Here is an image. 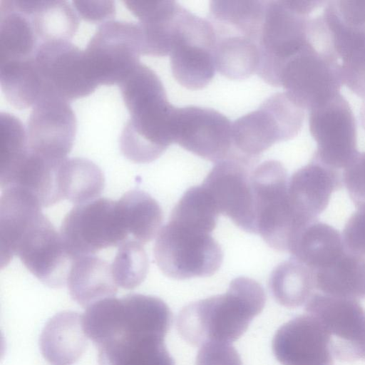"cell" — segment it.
Returning a JSON list of instances; mask_svg holds the SVG:
<instances>
[{
  "mask_svg": "<svg viewBox=\"0 0 365 365\" xmlns=\"http://www.w3.org/2000/svg\"><path fill=\"white\" fill-rule=\"evenodd\" d=\"M324 1H267L258 40L260 53L257 74L266 83L279 86L284 63L309 41V14Z\"/></svg>",
  "mask_w": 365,
  "mask_h": 365,
  "instance_id": "obj_3",
  "label": "cell"
},
{
  "mask_svg": "<svg viewBox=\"0 0 365 365\" xmlns=\"http://www.w3.org/2000/svg\"><path fill=\"white\" fill-rule=\"evenodd\" d=\"M41 205L30 192L18 186L2 189L0 199V265L6 267L28 226L40 215Z\"/></svg>",
  "mask_w": 365,
  "mask_h": 365,
  "instance_id": "obj_22",
  "label": "cell"
},
{
  "mask_svg": "<svg viewBox=\"0 0 365 365\" xmlns=\"http://www.w3.org/2000/svg\"><path fill=\"white\" fill-rule=\"evenodd\" d=\"M24 4L41 45L70 41L78 29L79 16L66 1H24Z\"/></svg>",
  "mask_w": 365,
  "mask_h": 365,
  "instance_id": "obj_31",
  "label": "cell"
},
{
  "mask_svg": "<svg viewBox=\"0 0 365 365\" xmlns=\"http://www.w3.org/2000/svg\"><path fill=\"white\" fill-rule=\"evenodd\" d=\"M343 183L358 209H365V152L359 153L344 168Z\"/></svg>",
  "mask_w": 365,
  "mask_h": 365,
  "instance_id": "obj_38",
  "label": "cell"
},
{
  "mask_svg": "<svg viewBox=\"0 0 365 365\" xmlns=\"http://www.w3.org/2000/svg\"><path fill=\"white\" fill-rule=\"evenodd\" d=\"M35 62L43 82L45 96L72 101L90 95L98 86L88 73L83 51L70 41L43 43L35 55Z\"/></svg>",
  "mask_w": 365,
  "mask_h": 365,
  "instance_id": "obj_17",
  "label": "cell"
},
{
  "mask_svg": "<svg viewBox=\"0 0 365 365\" xmlns=\"http://www.w3.org/2000/svg\"><path fill=\"white\" fill-rule=\"evenodd\" d=\"M0 84L6 101L18 109L34 106L45 96L35 57L0 63Z\"/></svg>",
  "mask_w": 365,
  "mask_h": 365,
  "instance_id": "obj_29",
  "label": "cell"
},
{
  "mask_svg": "<svg viewBox=\"0 0 365 365\" xmlns=\"http://www.w3.org/2000/svg\"><path fill=\"white\" fill-rule=\"evenodd\" d=\"M257 234L272 248L288 252L305 224L296 215L288 193L287 173L277 160H266L252 172Z\"/></svg>",
  "mask_w": 365,
  "mask_h": 365,
  "instance_id": "obj_4",
  "label": "cell"
},
{
  "mask_svg": "<svg viewBox=\"0 0 365 365\" xmlns=\"http://www.w3.org/2000/svg\"><path fill=\"white\" fill-rule=\"evenodd\" d=\"M341 86L335 64L311 41L284 63L279 74V86L304 109L339 94Z\"/></svg>",
  "mask_w": 365,
  "mask_h": 365,
  "instance_id": "obj_12",
  "label": "cell"
},
{
  "mask_svg": "<svg viewBox=\"0 0 365 365\" xmlns=\"http://www.w3.org/2000/svg\"><path fill=\"white\" fill-rule=\"evenodd\" d=\"M232 123L223 114L207 108H175L173 142L184 149L215 163L233 157Z\"/></svg>",
  "mask_w": 365,
  "mask_h": 365,
  "instance_id": "obj_15",
  "label": "cell"
},
{
  "mask_svg": "<svg viewBox=\"0 0 365 365\" xmlns=\"http://www.w3.org/2000/svg\"><path fill=\"white\" fill-rule=\"evenodd\" d=\"M322 293L348 298H365V257L346 251L331 264L314 272Z\"/></svg>",
  "mask_w": 365,
  "mask_h": 365,
  "instance_id": "obj_30",
  "label": "cell"
},
{
  "mask_svg": "<svg viewBox=\"0 0 365 365\" xmlns=\"http://www.w3.org/2000/svg\"><path fill=\"white\" fill-rule=\"evenodd\" d=\"M14 255L45 285L60 288L66 284L73 259L67 252L60 233L43 213L23 232Z\"/></svg>",
  "mask_w": 365,
  "mask_h": 365,
  "instance_id": "obj_16",
  "label": "cell"
},
{
  "mask_svg": "<svg viewBox=\"0 0 365 365\" xmlns=\"http://www.w3.org/2000/svg\"><path fill=\"white\" fill-rule=\"evenodd\" d=\"M66 284L73 300L85 308L118 291L111 264L94 255L73 259Z\"/></svg>",
  "mask_w": 365,
  "mask_h": 365,
  "instance_id": "obj_25",
  "label": "cell"
},
{
  "mask_svg": "<svg viewBox=\"0 0 365 365\" xmlns=\"http://www.w3.org/2000/svg\"><path fill=\"white\" fill-rule=\"evenodd\" d=\"M259 60V46L254 40L238 34L217 36L215 68L225 77L247 78L257 72Z\"/></svg>",
  "mask_w": 365,
  "mask_h": 365,
  "instance_id": "obj_33",
  "label": "cell"
},
{
  "mask_svg": "<svg viewBox=\"0 0 365 365\" xmlns=\"http://www.w3.org/2000/svg\"><path fill=\"white\" fill-rule=\"evenodd\" d=\"M87 336L82 326V315L62 312L44 327L39 344L43 357L52 365H71L83 354Z\"/></svg>",
  "mask_w": 365,
  "mask_h": 365,
  "instance_id": "obj_23",
  "label": "cell"
},
{
  "mask_svg": "<svg viewBox=\"0 0 365 365\" xmlns=\"http://www.w3.org/2000/svg\"><path fill=\"white\" fill-rule=\"evenodd\" d=\"M60 235L69 255H91L130 239L117 201L98 198L73 207L65 216Z\"/></svg>",
  "mask_w": 365,
  "mask_h": 365,
  "instance_id": "obj_8",
  "label": "cell"
},
{
  "mask_svg": "<svg viewBox=\"0 0 365 365\" xmlns=\"http://www.w3.org/2000/svg\"><path fill=\"white\" fill-rule=\"evenodd\" d=\"M327 54L341 84L365 101V29L336 23L329 31Z\"/></svg>",
  "mask_w": 365,
  "mask_h": 365,
  "instance_id": "obj_20",
  "label": "cell"
},
{
  "mask_svg": "<svg viewBox=\"0 0 365 365\" xmlns=\"http://www.w3.org/2000/svg\"><path fill=\"white\" fill-rule=\"evenodd\" d=\"M123 2L139 21L142 54L153 56L169 55L172 38L182 7L170 0Z\"/></svg>",
  "mask_w": 365,
  "mask_h": 365,
  "instance_id": "obj_21",
  "label": "cell"
},
{
  "mask_svg": "<svg viewBox=\"0 0 365 365\" xmlns=\"http://www.w3.org/2000/svg\"><path fill=\"white\" fill-rule=\"evenodd\" d=\"M309 127L317 143L313 159L339 170L359 153L354 115L340 93L309 110Z\"/></svg>",
  "mask_w": 365,
  "mask_h": 365,
  "instance_id": "obj_11",
  "label": "cell"
},
{
  "mask_svg": "<svg viewBox=\"0 0 365 365\" xmlns=\"http://www.w3.org/2000/svg\"><path fill=\"white\" fill-rule=\"evenodd\" d=\"M266 294L256 280L239 277L222 294L192 302L177 317V330L192 346L231 344L247 329L263 310Z\"/></svg>",
  "mask_w": 365,
  "mask_h": 365,
  "instance_id": "obj_2",
  "label": "cell"
},
{
  "mask_svg": "<svg viewBox=\"0 0 365 365\" xmlns=\"http://www.w3.org/2000/svg\"><path fill=\"white\" fill-rule=\"evenodd\" d=\"M343 175L339 170L312 158L298 169L288 182V193L296 215L302 220H317L327 207L331 194L340 189Z\"/></svg>",
  "mask_w": 365,
  "mask_h": 365,
  "instance_id": "obj_19",
  "label": "cell"
},
{
  "mask_svg": "<svg viewBox=\"0 0 365 365\" xmlns=\"http://www.w3.org/2000/svg\"><path fill=\"white\" fill-rule=\"evenodd\" d=\"M332 351L334 357L341 361H365V319L356 340L351 343L333 342Z\"/></svg>",
  "mask_w": 365,
  "mask_h": 365,
  "instance_id": "obj_42",
  "label": "cell"
},
{
  "mask_svg": "<svg viewBox=\"0 0 365 365\" xmlns=\"http://www.w3.org/2000/svg\"><path fill=\"white\" fill-rule=\"evenodd\" d=\"M220 215L212 199L202 186L187 190L174 207L170 220L211 233Z\"/></svg>",
  "mask_w": 365,
  "mask_h": 365,
  "instance_id": "obj_36",
  "label": "cell"
},
{
  "mask_svg": "<svg viewBox=\"0 0 365 365\" xmlns=\"http://www.w3.org/2000/svg\"><path fill=\"white\" fill-rule=\"evenodd\" d=\"M346 250L365 257V209H358L347 220L343 230Z\"/></svg>",
  "mask_w": 365,
  "mask_h": 365,
  "instance_id": "obj_40",
  "label": "cell"
},
{
  "mask_svg": "<svg viewBox=\"0 0 365 365\" xmlns=\"http://www.w3.org/2000/svg\"><path fill=\"white\" fill-rule=\"evenodd\" d=\"M23 0L0 2V63L34 58L41 46Z\"/></svg>",
  "mask_w": 365,
  "mask_h": 365,
  "instance_id": "obj_27",
  "label": "cell"
},
{
  "mask_svg": "<svg viewBox=\"0 0 365 365\" xmlns=\"http://www.w3.org/2000/svg\"><path fill=\"white\" fill-rule=\"evenodd\" d=\"M305 311L343 343L356 340L365 319V312L356 299L324 293H314L305 304Z\"/></svg>",
  "mask_w": 365,
  "mask_h": 365,
  "instance_id": "obj_24",
  "label": "cell"
},
{
  "mask_svg": "<svg viewBox=\"0 0 365 365\" xmlns=\"http://www.w3.org/2000/svg\"><path fill=\"white\" fill-rule=\"evenodd\" d=\"M195 365H242V363L230 344L207 343L200 346Z\"/></svg>",
  "mask_w": 365,
  "mask_h": 365,
  "instance_id": "obj_39",
  "label": "cell"
},
{
  "mask_svg": "<svg viewBox=\"0 0 365 365\" xmlns=\"http://www.w3.org/2000/svg\"><path fill=\"white\" fill-rule=\"evenodd\" d=\"M58 177L61 199L76 205L96 200L105 186L101 168L86 158H67L60 168Z\"/></svg>",
  "mask_w": 365,
  "mask_h": 365,
  "instance_id": "obj_34",
  "label": "cell"
},
{
  "mask_svg": "<svg viewBox=\"0 0 365 365\" xmlns=\"http://www.w3.org/2000/svg\"><path fill=\"white\" fill-rule=\"evenodd\" d=\"M332 336L313 316L286 322L275 333L272 351L282 365H333Z\"/></svg>",
  "mask_w": 365,
  "mask_h": 365,
  "instance_id": "obj_18",
  "label": "cell"
},
{
  "mask_svg": "<svg viewBox=\"0 0 365 365\" xmlns=\"http://www.w3.org/2000/svg\"><path fill=\"white\" fill-rule=\"evenodd\" d=\"M269 287L274 299L287 308L305 305L316 289L314 272L291 257L279 264L272 272Z\"/></svg>",
  "mask_w": 365,
  "mask_h": 365,
  "instance_id": "obj_32",
  "label": "cell"
},
{
  "mask_svg": "<svg viewBox=\"0 0 365 365\" xmlns=\"http://www.w3.org/2000/svg\"><path fill=\"white\" fill-rule=\"evenodd\" d=\"M153 253L160 271L171 279L213 275L223 252L210 233L169 220L158 234Z\"/></svg>",
  "mask_w": 365,
  "mask_h": 365,
  "instance_id": "obj_5",
  "label": "cell"
},
{
  "mask_svg": "<svg viewBox=\"0 0 365 365\" xmlns=\"http://www.w3.org/2000/svg\"><path fill=\"white\" fill-rule=\"evenodd\" d=\"M118 202L130 239L143 245L159 233L163 211L158 202L148 193L130 190Z\"/></svg>",
  "mask_w": 365,
  "mask_h": 365,
  "instance_id": "obj_35",
  "label": "cell"
},
{
  "mask_svg": "<svg viewBox=\"0 0 365 365\" xmlns=\"http://www.w3.org/2000/svg\"><path fill=\"white\" fill-rule=\"evenodd\" d=\"M168 331L137 319H120L98 343V365H175L165 345Z\"/></svg>",
  "mask_w": 365,
  "mask_h": 365,
  "instance_id": "obj_13",
  "label": "cell"
},
{
  "mask_svg": "<svg viewBox=\"0 0 365 365\" xmlns=\"http://www.w3.org/2000/svg\"><path fill=\"white\" fill-rule=\"evenodd\" d=\"M130 118L121 132L123 155L135 163H151L173 143L175 107L158 75L140 63L119 85Z\"/></svg>",
  "mask_w": 365,
  "mask_h": 365,
  "instance_id": "obj_1",
  "label": "cell"
},
{
  "mask_svg": "<svg viewBox=\"0 0 365 365\" xmlns=\"http://www.w3.org/2000/svg\"><path fill=\"white\" fill-rule=\"evenodd\" d=\"M91 80L120 85L140 63L142 36L138 23L110 20L98 28L83 51Z\"/></svg>",
  "mask_w": 365,
  "mask_h": 365,
  "instance_id": "obj_7",
  "label": "cell"
},
{
  "mask_svg": "<svg viewBox=\"0 0 365 365\" xmlns=\"http://www.w3.org/2000/svg\"><path fill=\"white\" fill-rule=\"evenodd\" d=\"M217 35L212 23L182 8L170 52L173 77L189 90H200L212 81Z\"/></svg>",
  "mask_w": 365,
  "mask_h": 365,
  "instance_id": "obj_9",
  "label": "cell"
},
{
  "mask_svg": "<svg viewBox=\"0 0 365 365\" xmlns=\"http://www.w3.org/2000/svg\"><path fill=\"white\" fill-rule=\"evenodd\" d=\"M73 7L80 18L91 23H105L115 16L113 1H73Z\"/></svg>",
  "mask_w": 365,
  "mask_h": 365,
  "instance_id": "obj_41",
  "label": "cell"
},
{
  "mask_svg": "<svg viewBox=\"0 0 365 365\" xmlns=\"http://www.w3.org/2000/svg\"><path fill=\"white\" fill-rule=\"evenodd\" d=\"M110 264L116 284L125 289L138 287L145 280L149 269L148 257L143 244L132 239L118 246Z\"/></svg>",
  "mask_w": 365,
  "mask_h": 365,
  "instance_id": "obj_37",
  "label": "cell"
},
{
  "mask_svg": "<svg viewBox=\"0 0 365 365\" xmlns=\"http://www.w3.org/2000/svg\"><path fill=\"white\" fill-rule=\"evenodd\" d=\"M267 1H212L210 16L217 35L238 34L258 44Z\"/></svg>",
  "mask_w": 365,
  "mask_h": 365,
  "instance_id": "obj_28",
  "label": "cell"
},
{
  "mask_svg": "<svg viewBox=\"0 0 365 365\" xmlns=\"http://www.w3.org/2000/svg\"><path fill=\"white\" fill-rule=\"evenodd\" d=\"M345 251L340 232L317 219L297 232L289 248L292 257L309 267L314 272L332 264Z\"/></svg>",
  "mask_w": 365,
  "mask_h": 365,
  "instance_id": "obj_26",
  "label": "cell"
},
{
  "mask_svg": "<svg viewBox=\"0 0 365 365\" xmlns=\"http://www.w3.org/2000/svg\"><path fill=\"white\" fill-rule=\"evenodd\" d=\"M258 158L244 155L215 163L202 186L212 199L220 214L238 227L257 234L251 175Z\"/></svg>",
  "mask_w": 365,
  "mask_h": 365,
  "instance_id": "obj_10",
  "label": "cell"
},
{
  "mask_svg": "<svg viewBox=\"0 0 365 365\" xmlns=\"http://www.w3.org/2000/svg\"><path fill=\"white\" fill-rule=\"evenodd\" d=\"M304 120V109L285 92L276 93L257 110L232 123L234 150L242 155L258 158L274 144L297 135Z\"/></svg>",
  "mask_w": 365,
  "mask_h": 365,
  "instance_id": "obj_6",
  "label": "cell"
},
{
  "mask_svg": "<svg viewBox=\"0 0 365 365\" xmlns=\"http://www.w3.org/2000/svg\"><path fill=\"white\" fill-rule=\"evenodd\" d=\"M26 129L29 151L60 166L73 148L76 118L67 101L48 96L33 106Z\"/></svg>",
  "mask_w": 365,
  "mask_h": 365,
  "instance_id": "obj_14",
  "label": "cell"
}]
</instances>
